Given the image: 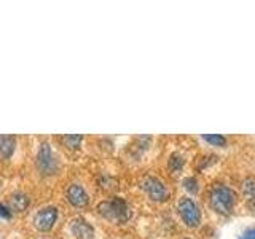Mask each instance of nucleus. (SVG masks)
<instances>
[{
	"label": "nucleus",
	"mask_w": 255,
	"mask_h": 239,
	"mask_svg": "<svg viewBox=\"0 0 255 239\" xmlns=\"http://www.w3.org/2000/svg\"><path fill=\"white\" fill-rule=\"evenodd\" d=\"M239 239H255V227L247 228L244 233L239 236Z\"/></svg>",
	"instance_id": "16"
},
{
	"label": "nucleus",
	"mask_w": 255,
	"mask_h": 239,
	"mask_svg": "<svg viewBox=\"0 0 255 239\" xmlns=\"http://www.w3.org/2000/svg\"><path fill=\"white\" fill-rule=\"evenodd\" d=\"M243 190H244L246 198L249 199L251 203H254V201H255V182H254L252 179L244 180V183H243Z\"/></svg>",
	"instance_id": "11"
},
{
	"label": "nucleus",
	"mask_w": 255,
	"mask_h": 239,
	"mask_svg": "<svg viewBox=\"0 0 255 239\" xmlns=\"http://www.w3.org/2000/svg\"><path fill=\"white\" fill-rule=\"evenodd\" d=\"M70 231L77 239H94V230L85 219L77 217L70 223Z\"/></svg>",
	"instance_id": "8"
},
{
	"label": "nucleus",
	"mask_w": 255,
	"mask_h": 239,
	"mask_svg": "<svg viewBox=\"0 0 255 239\" xmlns=\"http://www.w3.org/2000/svg\"><path fill=\"white\" fill-rule=\"evenodd\" d=\"M56 220H58V209L54 206H46L42 211H38L34 223L40 231H50L54 227Z\"/></svg>",
	"instance_id": "5"
},
{
	"label": "nucleus",
	"mask_w": 255,
	"mask_h": 239,
	"mask_svg": "<svg viewBox=\"0 0 255 239\" xmlns=\"http://www.w3.org/2000/svg\"><path fill=\"white\" fill-rule=\"evenodd\" d=\"M179 214L187 227L195 228L201 223V212L198 204L190 198H182L179 201Z\"/></svg>",
	"instance_id": "3"
},
{
	"label": "nucleus",
	"mask_w": 255,
	"mask_h": 239,
	"mask_svg": "<svg viewBox=\"0 0 255 239\" xmlns=\"http://www.w3.org/2000/svg\"><path fill=\"white\" fill-rule=\"evenodd\" d=\"M203 139H204L206 142L212 143V145H217V147L225 145V143H227V139L223 137V135H220V134H204V135H203Z\"/></svg>",
	"instance_id": "12"
},
{
	"label": "nucleus",
	"mask_w": 255,
	"mask_h": 239,
	"mask_svg": "<svg viewBox=\"0 0 255 239\" xmlns=\"http://www.w3.org/2000/svg\"><path fill=\"white\" fill-rule=\"evenodd\" d=\"M64 142L67 143V147L77 148L80 145V142H82V135H66V137H64Z\"/></svg>",
	"instance_id": "15"
},
{
	"label": "nucleus",
	"mask_w": 255,
	"mask_h": 239,
	"mask_svg": "<svg viewBox=\"0 0 255 239\" xmlns=\"http://www.w3.org/2000/svg\"><path fill=\"white\" fill-rule=\"evenodd\" d=\"M99 212L109 220H114L118 223H125L131 217V209L128 203L122 198H114L110 201H104L99 204Z\"/></svg>",
	"instance_id": "2"
},
{
	"label": "nucleus",
	"mask_w": 255,
	"mask_h": 239,
	"mask_svg": "<svg viewBox=\"0 0 255 239\" xmlns=\"http://www.w3.org/2000/svg\"><path fill=\"white\" fill-rule=\"evenodd\" d=\"M142 188L148 195V198L156 203H163L169 198V190L164 185V182L158 177H151V175L145 177L142 180Z\"/></svg>",
	"instance_id": "4"
},
{
	"label": "nucleus",
	"mask_w": 255,
	"mask_h": 239,
	"mask_svg": "<svg viewBox=\"0 0 255 239\" xmlns=\"http://www.w3.org/2000/svg\"><path fill=\"white\" fill-rule=\"evenodd\" d=\"M169 167H171L172 172H179L183 167V158H182V155L174 153L171 156V159H169Z\"/></svg>",
	"instance_id": "13"
},
{
	"label": "nucleus",
	"mask_w": 255,
	"mask_h": 239,
	"mask_svg": "<svg viewBox=\"0 0 255 239\" xmlns=\"http://www.w3.org/2000/svg\"><path fill=\"white\" fill-rule=\"evenodd\" d=\"M67 201L75 206V207H85L88 203H90V196L85 191V188L78 183H72V185L67 188Z\"/></svg>",
	"instance_id": "7"
},
{
	"label": "nucleus",
	"mask_w": 255,
	"mask_h": 239,
	"mask_svg": "<svg viewBox=\"0 0 255 239\" xmlns=\"http://www.w3.org/2000/svg\"><path fill=\"white\" fill-rule=\"evenodd\" d=\"M211 207L222 215H227L231 212L233 206L236 203V193L231 188L225 185H215L211 191Z\"/></svg>",
	"instance_id": "1"
},
{
	"label": "nucleus",
	"mask_w": 255,
	"mask_h": 239,
	"mask_svg": "<svg viewBox=\"0 0 255 239\" xmlns=\"http://www.w3.org/2000/svg\"><path fill=\"white\" fill-rule=\"evenodd\" d=\"M29 206V198L24 193H14L11 196V209L16 212L26 211V207Z\"/></svg>",
	"instance_id": "10"
},
{
	"label": "nucleus",
	"mask_w": 255,
	"mask_h": 239,
	"mask_svg": "<svg viewBox=\"0 0 255 239\" xmlns=\"http://www.w3.org/2000/svg\"><path fill=\"white\" fill-rule=\"evenodd\" d=\"M37 164H38V169L43 174H53L56 171V159L53 155V150L48 143H42V147H40Z\"/></svg>",
	"instance_id": "6"
},
{
	"label": "nucleus",
	"mask_w": 255,
	"mask_h": 239,
	"mask_svg": "<svg viewBox=\"0 0 255 239\" xmlns=\"http://www.w3.org/2000/svg\"><path fill=\"white\" fill-rule=\"evenodd\" d=\"M16 139L13 135H0V155L3 158H10L14 151Z\"/></svg>",
	"instance_id": "9"
},
{
	"label": "nucleus",
	"mask_w": 255,
	"mask_h": 239,
	"mask_svg": "<svg viewBox=\"0 0 255 239\" xmlns=\"http://www.w3.org/2000/svg\"><path fill=\"white\" fill-rule=\"evenodd\" d=\"M10 215H11V214H10V211H8L5 206L0 204V217H3V219H10Z\"/></svg>",
	"instance_id": "17"
},
{
	"label": "nucleus",
	"mask_w": 255,
	"mask_h": 239,
	"mask_svg": "<svg viewBox=\"0 0 255 239\" xmlns=\"http://www.w3.org/2000/svg\"><path fill=\"white\" fill-rule=\"evenodd\" d=\"M183 188L188 190L190 193H196V191H198V180L195 177L183 179Z\"/></svg>",
	"instance_id": "14"
}]
</instances>
